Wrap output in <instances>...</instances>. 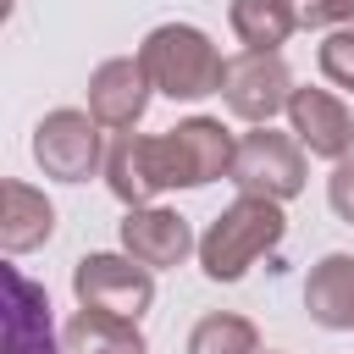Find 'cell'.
Listing matches in <instances>:
<instances>
[{
  "label": "cell",
  "mask_w": 354,
  "mask_h": 354,
  "mask_svg": "<svg viewBox=\"0 0 354 354\" xmlns=\"http://www.w3.org/2000/svg\"><path fill=\"white\" fill-rule=\"evenodd\" d=\"M326 17H332V28L354 22V0H326Z\"/></svg>",
  "instance_id": "21"
},
{
  "label": "cell",
  "mask_w": 354,
  "mask_h": 354,
  "mask_svg": "<svg viewBox=\"0 0 354 354\" xmlns=\"http://www.w3.org/2000/svg\"><path fill=\"white\" fill-rule=\"evenodd\" d=\"M288 6H293L299 28H332V17H326V0H288Z\"/></svg>",
  "instance_id": "20"
},
{
  "label": "cell",
  "mask_w": 354,
  "mask_h": 354,
  "mask_svg": "<svg viewBox=\"0 0 354 354\" xmlns=\"http://www.w3.org/2000/svg\"><path fill=\"white\" fill-rule=\"evenodd\" d=\"M232 155H238V144L216 116H188L171 133H160L166 188H205V183L232 171Z\"/></svg>",
  "instance_id": "6"
},
{
  "label": "cell",
  "mask_w": 354,
  "mask_h": 354,
  "mask_svg": "<svg viewBox=\"0 0 354 354\" xmlns=\"http://www.w3.org/2000/svg\"><path fill=\"white\" fill-rule=\"evenodd\" d=\"M326 199H332V210L354 227V149L332 166V177H326Z\"/></svg>",
  "instance_id": "19"
},
{
  "label": "cell",
  "mask_w": 354,
  "mask_h": 354,
  "mask_svg": "<svg viewBox=\"0 0 354 354\" xmlns=\"http://www.w3.org/2000/svg\"><path fill=\"white\" fill-rule=\"evenodd\" d=\"M288 232V216L277 199H260V194H238L199 238V271L210 282H238L260 254H271Z\"/></svg>",
  "instance_id": "1"
},
{
  "label": "cell",
  "mask_w": 354,
  "mask_h": 354,
  "mask_svg": "<svg viewBox=\"0 0 354 354\" xmlns=\"http://www.w3.org/2000/svg\"><path fill=\"white\" fill-rule=\"evenodd\" d=\"M72 293L88 310H111V315L138 321L155 304V277L133 254H83L72 266Z\"/></svg>",
  "instance_id": "7"
},
{
  "label": "cell",
  "mask_w": 354,
  "mask_h": 354,
  "mask_svg": "<svg viewBox=\"0 0 354 354\" xmlns=\"http://www.w3.org/2000/svg\"><path fill=\"white\" fill-rule=\"evenodd\" d=\"M149 94H155V83H149L138 55L100 61L94 77H88V116L100 127H111V133H133L144 122V111H149Z\"/></svg>",
  "instance_id": "8"
},
{
  "label": "cell",
  "mask_w": 354,
  "mask_h": 354,
  "mask_svg": "<svg viewBox=\"0 0 354 354\" xmlns=\"http://www.w3.org/2000/svg\"><path fill=\"white\" fill-rule=\"evenodd\" d=\"M227 177L238 183V194H260V199L282 205L304 188V144L288 138V133H271V122H266V127L238 138V155H232Z\"/></svg>",
  "instance_id": "4"
},
{
  "label": "cell",
  "mask_w": 354,
  "mask_h": 354,
  "mask_svg": "<svg viewBox=\"0 0 354 354\" xmlns=\"http://www.w3.org/2000/svg\"><path fill=\"white\" fill-rule=\"evenodd\" d=\"M105 183L111 194L133 210L149 205L155 194H166V166H160V133H116V144L105 149Z\"/></svg>",
  "instance_id": "12"
},
{
  "label": "cell",
  "mask_w": 354,
  "mask_h": 354,
  "mask_svg": "<svg viewBox=\"0 0 354 354\" xmlns=\"http://www.w3.org/2000/svg\"><path fill=\"white\" fill-rule=\"evenodd\" d=\"M33 160L55 183H83V177H94L105 166V127L88 111H66L61 105L33 127Z\"/></svg>",
  "instance_id": "3"
},
{
  "label": "cell",
  "mask_w": 354,
  "mask_h": 354,
  "mask_svg": "<svg viewBox=\"0 0 354 354\" xmlns=\"http://www.w3.org/2000/svg\"><path fill=\"white\" fill-rule=\"evenodd\" d=\"M288 122H293V138H299L310 155H321V160H343V155L354 149V116H348V105H343L337 94H326V88H293Z\"/></svg>",
  "instance_id": "10"
},
{
  "label": "cell",
  "mask_w": 354,
  "mask_h": 354,
  "mask_svg": "<svg viewBox=\"0 0 354 354\" xmlns=\"http://www.w3.org/2000/svg\"><path fill=\"white\" fill-rule=\"evenodd\" d=\"M221 100L238 122H254L266 127L277 111H288L293 100V72L277 50H238L227 55V72H221Z\"/></svg>",
  "instance_id": "5"
},
{
  "label": "cell",
  "mask_w": 354,
  "mask_h": 354,
  "mask_svg": "<svg viewBox=\"0 0 354 354\" xmlns=\"http://www.w3.org/2000/svg\"><path fill=\"white\" fill-rule=\"evenodd\" d=\"M188 354H260V332L243 321V315H205L194 332H188Z\"/></svg>",
  "instance_id": "17"
},
{
  "label": "cell",
  "mask_w": 354,
  "mask_h": 354,
  "mask_svg": "<svg viewBox=\"0 0 354 354\" xmlns=\"http://www.w3.org/2000/svg\"><path fill=\"white\" fill-rule=\"evenodd\" d=\"M138 61L149 72V83L166 94V100H205V94H221V50L210 44L205 28L194 22H160L149 28V39L138 44Z\"/></svg>",
  "instance_id": "2"
},
{
  "label": "cell",
  "mask_w": 354,
  "mask_h": 354,
  "mask_svg": "<svg viewBox=\"0 0 354 354\" xmlns=\"http://www.w3.org/2000/svg\"><path fill=\"white\" fill-rule=\"evenodd\" d=\"M304 310L326 332H354V254H326L310 266Z\"/></svg>",
  "instance_id": "13"
},
{
  "label": "cell",
  "mask_w": 354,
  "mask_h": 354,
  "mask_svg": "<svg viewBox=\"0 0 354 354\" xmlns=\"http://www.w3.org/2000/svg\"><path fill=\"white\" fill-rule=\"evenodd\" d=\"M122 249H127L138 266L166 271V266H183L188 249H199V243H194V232H188V221H183L177 210L133 205V210L122 216Z\"/></svg>",
  "instance_id": "11"
},
{
  "label": "cell",
  "mask_w": 354,
  "mask_h": 354,
  "mask_svg": "<svg viewBox=\"0 0 354 354\" xmlns=\"http://www.w3.org/2000/svg\"><path fill=\"white\" fill-rule=\"evenodd\" d=\"M321 72H326L337 88L354 94V22H343V28H332V33L321 39Z\"/></svg>",
  "instance_id": "18"
},
{
  "label": "cell",
  "mask_w": 354,
  "mask_h": 354,
  "mask_svg": "<svg viewBox=\"0 0 354 354\" xmlns=\"http://www.w3.org/2000/svg\"><path fill=\"white\" fill-rule=\"evenodd\" d=\"M0 354H66V343H55L50 326V293L22 277L17 266H6V343Z\"/></svg>",
  "instance_id": "9"
},
{
  "label": "cell",
  "mask_w": 354,
  "mask_h": 354,
  "mask_svg": "<svg viewBox=\"0 0 354 354\" xmlns=\"http://www.w3.org/2000/svg\"><path fill=\"white\" fill-rule=\"evenodd\" d=\"M227 22H232V33H238L243 50H282L293 39V28H299V17H293L288 0H232Z\"/></svg>",
  "instance_id": "16"
},
{
  "label": "cell",
  "mask_w": 354,
  "mask_h": 354,
  "mask_svg": "<svg viewBox=\"0 0 354 354\" xmlns=\"http://www.w3.org/2000/svg\"><path fill=\"white\" fill-rule=\"evenodd\" d=\"M0 199H6V210H0V249L6 254H28V249H39V243H50V232H55V205L39 194V188H28V183H6L0 188Z\"/></svg>",
  "instance_id": "14"
},
{
  "label": "cell",
  "mask_w": 354,
  "mask_h": 354,
  "mask_svg": "<svg viewBox=\"0 0 354 354\" xmlns=\"http://www.w3.org/2000/svg\"><path fill=\"white\" fill-rule=\"evenodd\" d=\"M266 354H277V348H266Z\"/></svg>",
  "instance_id": "22"
},
{
  "label": "cell",
  "mask_w": 354,
  "mask_h": 354,
  "mask_svg": "<svg viewBox=\"0 0 354 354\" xmlns=\"http://www.w3.org/2000/svg\"><path fill=\"white\" fill-rule=\"evenodd\" d=\"M61 343H66V354H144L138 321L111 315V310H88V304L61 326Z\"/></svg>",
  "instance_id": "15"
}]
</instances>
